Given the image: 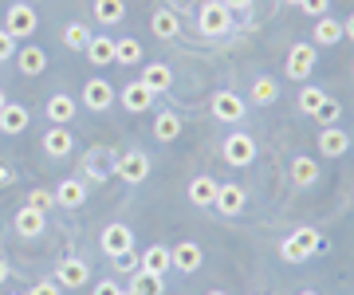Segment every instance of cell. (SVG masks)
<instances>
[{
  "mask_svg": "<svg viewBox=\"0 0 354 295\" xmlns=\"http://www.w3.org/2000/svg\"><path fill=\"white\" fill-rule=\"evenodd\" d=\"M288 4H299V0H288Z\"/></svg>",
  "mask_w": 354,
  "mask_h": 295,
  "instance_id": "49",
  "label": "cell"
},
{
  "mask_svg": "<svg viewBox=\"0 0 354 295\" xmlns=\"http://www.w3.org/2000/svg\"><path fill=\"white\" fill-rule=\"evenodd\" d=\"M197 28H201L205 36H225L228 28H232V12H228L221 0H209V4H201V12H197Z\"/></svg>",
  "mask_w": 354,
  "mask_h": 295,
  "instance_id": "2",
  "label": "cell"
},
{
  "mask_svg": "<svg viewBox=\"0 0 354 295\" xmlns=\"http://www.w3.org/2000/svg\"><path fill=\"white\" fill-rule=\"evenodd\" d=\"M99 240H102V252H106V256H118V252H130V248H134V232H130L122 220H114V225L102 229Z\"/></svg>",
  "mask_w": 354,
  "mask_h": 295,
  "instance_id": "6",
  "label": "cell"
},
{
  "mask_svg": "<svg viewBox=\"0 0 354 295\" xmlns=\"http://www.w3.org/2000/svg\"><path fill=\"white\" fill-rule=\"evenodd\" d=\"M95 295H122V283L102 280V283H95Z\"/></svg>",
  "mask_w": 354,
  "mask_h": 295,
  "instance_id": "39",
  "label": "cell"
},
{
  "mask_svg": "<svg viewBox=\"0 0 354 295\" xmlns=\"http://www.w3.org/2000/svg\"><path fill=\"white\" fill-rule=\"evenodd\" d=\"M177 134H181V118H177L174 111H162L158 122H153V138L158 142H174Z\"/></svg>",
  "mask_w": 354,
  "mask_h": 295,
  "instance_id": "26",
  "label": "cell"
},
{
  "mask_svg": "<svg viewBox=\"0 0 354 295\" xmlns=\"http://www.w3.org/2000/svg\"><path fill=\"white\" fill-rule=\"evenodd\" d=\"M138 59H142V44L138 39H118V44H114V64L130 67V64H138Z\"/></svg>",
  "mask_w": 354,
  "mask_h": 295,
  "instance_id": "31",
  "label": "cell"
},
{
  "mask_svg": "<svg viewBox=\"0 0 354 295\" xmlns=\"http://www.w3.org/2000/svg\"><path fill=\"white\" fill-rule=\"evenodd\" d=\"M169 260H174L177 272H197V268H201V260H205V252H201V244L181 240L177 248H169Z\"/></svg>",
  "mask_w": 354,
  "mask_h": 295,
  "instance_id": "9",
  "label": "cell"
},
{
  "mask_svg": "<svg viewBox=\"0 0 354 295\" xmlns=\"http://www.w3.org/2000/svg\"><path fill=\"white\" fill-rule=\"evenodd\" d=\"M209 295H225V292H209Z\"/></svg>",
  "mask_w": 354,
  "mask_h": 295,
  "instance_id": "48",
  "label": "cell"
},
{
  "mask_svg": "<svg viewBox=\"0 0 354 295\" xmlns=\"http://www.w3.org/2000/svg\"><path fill=\"white\" fill-rule=\"evenodd\" d=\"M142 268L153 272V276H165V272L174 268V260H169V248H162V244L146 248V252H142Z\"/></svg>",
  "mask_w": 354,
  "mask_h": 295,
  "instance_id": "21",
  "label": "cell"
},
{
  "mask_svg": "<svg viewBox=\"0 0 354 295\" xmlns=\"http://www.w3.org/2000/svg\"><path fill=\"white\" fill-rule=\"evenodd\" d=\"M342 36H351V39H354V16H346V24H342Z\"/></svg>",
  "mask_w": 354,
  "mask_h": 295,
  "instance_id": "43",
  "label": "cell"
},
{
  "mask_svg": "<svg viewBox=\"0 0 354 295\" xmlns=\"http://www.w3.org/2000/svg\"><path fill=\"white\" fill-rule=\"evenodd\" d=\"M339 115H342V106L339 103H335V99H330V95H327V103H323V111H319V122H323V126H335V122H339Z\"/></svg>",
  "mask_w": 354,
  "mask_h": 295,
  "instance_id": "37",
  "label": "cell"
},
{
  "mask_svg": "<svg viewBox=\"0 0 354 295\" xmlns=\"http://www.w3.org/2000/svg\"><path fill=\"white\" fill-rule=\"evenodd\" d=\"M323 103H327V91L323 87H304L299 91V111H304V115L315 118L319 111H323Z\"/></svg>",
  "mask_w": 354,
  "mask_h": 295,
  "instance_id": "29",
  "label": "cell"
},
{
  "mask_svg": "<svg viewBox=\"0 0 354 295\" xmlns=\"http://www.w3.org/2000/svg\"><path fill=\"white\" fill-rule=\"evenodd\" d=\"M323 248V236H319L315 229H295L283 240V248H279V256L283 260H291V264H304V260H311Z\"/></svg>",
  "mask_w": 354,
  "mask_h": 295,
  "instance_id": "1",
  "label": "cell"
},
{
  "mask_svg": "<svg viewBox=\"0 0 354 295\" xmlns=\"http://www.w3.org/2000/svg\"><path fill=\"white\" fill-rule=\"evenodd\" d=\"M114 169H118V178H122V181L138 185V181L150 178V158L138 154V150H130V154H122L118 162H114Z\"/></svg>",
  "mask_w": 354,
  "mask_h": 295,
  "instance_id": "5",
  "label": "cell"
},
{
  "mask_svg": "<svg viewBox=\"0 0 354 295\" xmlns=\"http://www.w3.org/2000/svg\"><path fill=\"white\" fill-rule=\"evenodd\" d=\"M256 158V142L248 134H228L225 138V162L228 166H248Z\"/></svg>",
  "mask_w": 354,
  "mask_h": 295,
  "instance_id": "7",
  "label": "cell"
},
{
  "mask_svg": "<svg viewBox=\"0 0 354 295\" xmlns=\"http://www.w3.org/2000/svg\"><path fill=\"white\" fill-rule=\"evenodd\" d=\"M24 205H28V209H39V213H48V209L55 205V193H48V189H32V193H28Z\"/></svg>",
  "mask_w": 354,
  "mask_h": 295,
  "instance_id": "35",
  "label": "cell"
},
{
  "mask_svg": "<svg viewBox=\"0 0 354 295\" xmlns=\"http://www.w3.org/2000/svg\"><path fill=\"white\" fill-rule=\"evenodd\" d=\"M8 181H12V169H4V166H0V185H8Z\"/></svg>",
  "mask_w": 354,
  "mask_h": 295,
  "instance_id": "44",
  "label": "cell"
},
{
  "mask_svg": "<svg viewBox=\"0 0 354 295\" xmlns=\"http://www.w3.org/2000/svg\"><path fill=\"white\" fill-rule=\"evenodd\" d=\"M4 103H8V95H4V91H0V111H4Z\"/></svg>",
  "mask_w": 354,
  "mask_h": 295,
  "instance_id": "46",
  "label": "cell"
},
{
  "mask_svg": "<svg viewBox=\"0 0 354 295\" xmlns=\"http://www.w3.org/2000/svg\"><path fill=\"white\" fill-rule=\"evenodd\" d=\"M142 87L150 91V95H165V91L174 87V71H169V64H146V71H142Z\"/></svg>",
  "mask_w": 354,
  "mask_h": 295,
  "instance_id": "10",
  "label": "cell"
},
{
  "mask_svg": "<svg viewBox=\"0 0 354 295\" xmlns=\"http://www.w3.org/2000/svg\"><path fill=\"white\" fill-rule=\"evenodd\" d=\"M111 260H114V268L118 272H138L142 268V256L134 252V248H130V252H118V256H111Z\"/></svg>",
  "mask_w": 354,
  "mask_h": 295,
  "instance_id": "36",
  "label": "cell"
},
{
  "mask_svg": "<svg viewBox=\"0 0 354 295\" xmlns=\"http://www.w3.org/2000/svg\"><path fill=\"white\" fill-rule=\"evenodd\" d=\"M16 64H20V71H24V75H44L48 55H44V48H24V52L16 55Z\"/></svg>",
  "mask_w": 354,
  "mask_h": 295,
  "instance_id": "25",
  "label": "cell"
},
{
  "mask_svg": "<svg viewBox=\"0 0 354 295\" xmlns=\"http://www.w3.org/2000/svg\"><path fill=\"white\" fill-rule=\"evenodd\" d=\"M346 150H351V138H346V130L323 126V134H319V154H323V158H342Z\"/></svg>",
  "mask_w": 354,
  "mask_h": 295,
  "instance_id": "13",
  "label": "cell"
},
{
  "mask_svg": "<svg viewBox=\"0 0 354 295\" xmlns=\"http://www.w3.org/2000/svg\"><path fill=\"white\" fill-rule=\"evenodd\" d=\"M150 28H153V36H162V39H174V36H177V16L169 12V8H162V12H153Z\"/></svg>",
  "mask_w": 354,
  "mask_h": 295,
  "instance_id": "32",
  "label": "cell"
},
{
  "mask_svg": "<svg viewBox=\"0 0 354 295\" xmlns=\"http://www.w3.org/2000/svg\"><path fill=\"white\" fill-rule=\"evenodd\" d=\"M87 59H91L95 67L114 64V39H106V36H91V44H87Z\"/></svg>",
  "mask_w": 354,
  "mask_h": 295,
  "instance_id": "23",
  "label": "cell"
},
{
  "mask_svg": "<svg viewBox=\"0 0 354 295\" xmlns=\"http://www.w3.org/2000/svg\"><path fill=\"white\" fill-rule=\"evenodd\" d=\"M291 181H295V189H311V185L319 181V162L299 154L295 162H291Z\"/></svg>",
  "mask_w": 354,
  "mask_h": 295,
  "instance_id": "16",
  "label": "cell"
},
{
  "mask_svg": "<svg viewBox=\"0 0 354 295\" xmlns=\"http://www.w3.org/2000/svg\"><path fill=\"white\" fill-rule=\"evenodd\" d=\"M283 71H288V79L304 83V79L315 71V48H311V44H295V48L288 52V64H283Z\"/></svg>",
  "mask_w": 354,
  "mask_h": 295,
  "instance_id": "3",
  "label": "cell"
},
{
  "mask_svg": "<svg viewBox=\"0 0 354 295\" xmlns=\"http://www.w3.org/2000/svg\"><path fill=\"white\" fill-rule=\"evenodd\" d=\"M83 201H87V189H83V181H75V178L59 181V189H55V205H64V209H79Z\"/></svg>",
  "mask_w": 354,
  "mask_h": 295,
  "instance_id": "18",
  "label": "cell"
},
{
  "mask_svg": "<svg viewBox=\"0 0 354 295\" xmlns=\"http://www.w3.org/2000/svg\"><path fill=\"white\" fill-rule=\"evenodd\" d=\"M221 4H225L228 12H232V8H248V4H252V0H221Z\"/></svg>",
  "mask_w": 354,
  "mask_h": 295,
  "instance_id": "42",
  "label": "cell"
},
{
  "mask_svg": "<svg viewBox=\"0 0 354 295\" xmlns=\"http://www.w3.org/2000/svg\"><path fill=\"white\" fill-rule=\"evenodd\" d=\"M244 201H248V197H244L241 185H216V201H213V205L221 209L225 217H236V213L244 209Z\"/></svg>",
  "mask_w": 354,
  "mask_h": 295,
  "instance_id": "15",
  "label": "cell"
},
{
  "mask_svg": "<svg viewBox=\"0 0 354 295\" xmlns=\"http://www.w3.org/2000/svg\"><path fill=\"white\" fill-rule=\"evenodd\" d=\"M71 150H75V138H71L67 126H51L48 134H44V154L48 158H67Z\"/></svg>",
  "mask_w": 354,
  "mask_h": 295,
  "instance_id": "12",
  "label": "cell"
},
{
  "mask_svg": "<svg viewBox=\"0 0 354 295\" xmlns=\"http://www.w3.org/2000/svg\"><path fill=\"white\" fill-rule=\"evenodd\" d=\"M24 126H28V106L4 103V111H0V130H4V134H20Z\"/></svg>",
  "mask_w": 354,
  "mask_h": 295,
  "instance_id": "20",
  "label": "cell"
},
{
  "mask_svg": "<svg viewBox=\"0 0 354 295\" xmlns=\"http://www.w3.org/2000/svg\"><path fill=\"white\" fill-rule=\"evenodd\" d=\"M130 295H162V276L138 268L134 272V283H130Z\"/></svg>",
  "mask_w": 354,
  "mask_h": 295,
  "instance_id": "27",
  "label": "cell"
},
{
  "mask_svg": "<svg viewBox=\"0 0 354 295\" xmlns=\"http://www.w3.org/2000/svg\"><path fill=\"white\" fill-rule=\"evenodd\" d=\"M64 44L71 48V52H87V44H91V32L83 24H67L64 28Z\"/></svg>",
  "mask_w": 354,
  "mask_h": 295,
  "instance_id": "33",
  "label": "cell"
},
{
  "mask_svg": "<svg viewBox=\"0 0 354 295\" xmlns=\"http://www.w3.org/2000/svg\"><path fill=\"white\" fill-rule=\"evenodd\" d=\"M91 280V268L83 264V260H64L59 268H55V283H64V287H83V283Z\"/></svg>",
  "mask_w": 354,
  "mask_h": 295,
  "instance_id": "14",
  "label": "cell"
},
{
  "mask_svg": "<svg viewBox=\"0 0 354 295\" xmlns=\"http://www.w3.org/2000/svg\"><path fill=\"white\" fill-rule=\"evenodd\" d=\"M276 79H256L252 83V103H260V106H268V103H276Z\"/></svg>",
  "mask_w": 354,
  "mask_h": 295,
  "instance_id": "34",
  "label": "cell"
},
{
  "mask_svg": "<svg viewBox=\"0 0 354 295\" xmlns=\"http://www.w3.org/2000/svg\"><path fill=\"white\" fill-rule=\"evenodd\" d=\"M327 4L330 0H299V8H304L307 16H315V20L319 16H327Z\"/></svg>",
  "mask_w": 354,
  "mask_h": 295,
  "instance_id": "38",
  "label": "cell"
},
{
  "mask_svg": "<svg viewBox=\"0 0 354 295\" xmlns=\"http://www.w3.org/2000/svg\"><path fill=\"white\" fill-rule=\"evenodd\" d=\"M95 16H99V24H118L127 16V4L122 0H95Z\"/></svg>",
  "mask_w": 354,
  "mask_h": 295,
  "instance_id": "30",
  "label": "cell"
},
{
  "mask_svg": "<svg viewBox=\"0 0 354 295\" xmlns=\"http://www.w3.org/2000/svg\"><path fill=\"white\" fill-rule=\"evenodd\" d=\"M315 44H323V48H330V44H339L342 39V24H335L330 16H319V24H315Z\"/></svg>",
  "mask_w": 354,
  "mask_h": 295,
  "instance_id": "28",
  "label": "cell"
},
{
  "mask_svg": "<svg viewBox=\"0 0 354 295\" xmlns=\"http://www.w3.org/2000/svg\"><path fill=\"white\" fill-rule=\"evenodd\" d=\"M28 295H59V287H55V283H36Z\"/></svg>",
  "mask_w": 354,
  "mask_h": 295,
  "instance_id": "41",
  "label": "cell"
},
{
  "mask_svg": "<svg viewBox=\"0 0 354 295\" xmlns=\"http://www.w3.org/2000/svg\"><path fill=\"white\" fill-rule=\"evenodd\" d=\"M8 295H16V292H8Z\"/></svg>",
  "mask_w": 354,
  "mask_h": 295,
  "instance_id": "50",
  "label": "cell"
},
{
  "mask_svg": "<svg viewBox=\"0 0 354 295\" xmlns=\"http://www.w3.org/2000/svg\"><path fill=\"white\" fill-rule=\"evenodd\" d=\"M83 103L91 106V111H106V106L114 103V91L106 79H87L83 83Z\"/></svg>",
  "mask_w": 354,
  "mask_h": 295,
  "instance_id": "11",
  "label": "cell"
},
{
  "mask_svg": "<svg viewBox=\"0 0 354 295\" xmlns=\"http://www.w3.org/2000/svg\"><path fill=\"white\" fill-rule=\"evenodd\" d=\"M0 283H8V264H4V256H0Z\"/></svg>",
  "mask_w": 354,
  "mask_h": 295,
  "instance_id": "45",
  "label": "cell"
},
{
  "mask_svg": "<svg viewBox=\"0 0 354 295\" xmlns=\"http://www.w3.org/2000/svg\"><path fill=\"white\" fill-rule=\"evenodd\" d=\"M189 201H193V205H213V201H216V181L213 178H205V173H201V178H193L189 181Z\"/></svg>",
  "mask_w": 354,
  "mask_h": 295,
  "instance_id": "24",
  "label": "cell"
},
{
  "mask_svg": "<svg viewBox=\"0 0 354 295\" xmlns=\"http://www.w3.org/2000/svg\"><path fill=\"white\" fill-rule=\"evenodd\" d=\"M8 55H12V32L0 28V59H8Z\"/></svg>",
  "mask_w": 354,
  "mask_h": 295,
  "instance_id": "40",
  "label": "cell"
},
{
  "mask_svg": "<svg viewBox=\"0 0 354 295\" xmlns=\"http://www.w3.org/2000/svg\"><path fill=\"white\" fill-rule=\"evenodd\" d=\"M122 295H130V292H122Z\"/></svg>",
  "mask_w": 354,
  "mask_h": 295,
  "instance_id": "51",
  "label": "cell"
},
{
  "mask_svg": "<svg viewBox=\"0 0 354 295\" xmlns=\"http://www.w3.org/2000/svg\"><path fill=\"white\" fill-rule=\"evenodd\" d=\"M48 118H51V126H67V122L75 118V99H71V95H51Z\"/></svg>",
  "mask_w": 354,
  "mask_h": 295,
  "instance_id": "17",
  "label": "cell"
},
{
  "mask_svg": "<svg viewBox=\"0 0 354 295\" xmlns=\"http://www.w3.org/2000/svg\"><path fill=\"white\" fill-rule=\"evenodd\" d=\"M4 28L12 32V39L32 36V32H36V8H32V4H24V0H16L12 8H8V20H4Z\"/></svg>",
  "mask_w": 354,
  "mask_h": 295,
  "instance_id": "4",
  "label": "cell"
},
{
  "mask_svg": "<svg viewBox=\"0 0 354 295\" xmlns=\"http://www.w3.org/2000/svg\"><path fill=\"white\" fill-rule=\"evenodd\" d=\"M44 225H48V213H39V209L24 205L20 213H16V232H20V236H39Z\"/></svg>",
  "mask_w": 354,
  "mask_h": 295,
  "instance_id": "19",
  "label": "cell"
},
{
  "mask_svg": "<svg viewBox=\"0 0 354 295\" xmlns=\"http://www.w3.org/2000/svg\"><path fill=\"white\" fill-rule=\"evenodd\" d=\"M150 103H153V95L142 83H130L127 91H122V106H127L130 115H142V111H150Z\"/></svg>",
  "mask_w": 354,
  "mask_h": 295,
  "instance_id": "22",
  "label": "cell"
},
{
  "mask_svg": "<svg viewBox=\"0 0 354 295\" xmlns=\"http://www.w3.org/2000/svg\"><path fill=\"white\" fill-rule=\"evenodd\" d=\"M299 295H319V292H299Z\"/></svg>",
  "mask_w": 354,
  "mask_h": 295,
  "instance_id": "47",
  "label": "cell"
},
{
  "mask_svg": "<svg viewBox=\"0 0 354 295\" xmlns=\"http://www.w3.org/2000/svg\"><path fill=\"white\" fill-rule=\"evenodd\" d=\"M213 118H221V122H241L244 118V99L232 95V91H216L213 95Z\"/></svg>",
  "mask_w": 354,
  "mask_h": 295,
  "instance_id": "8",
  "label": "cell"
}]
</instances>
